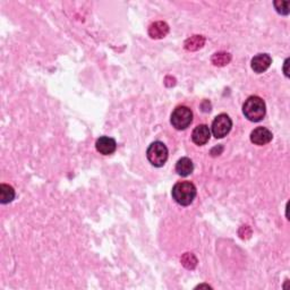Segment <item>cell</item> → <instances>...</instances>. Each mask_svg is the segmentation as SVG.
Returning a JSON list of instances; mask_svg holds the SVG:
<instances>
[{"mask_svg": "<svg viewBox=\"0 0 290 290\" xmlns=\"http://www.w3.org/2000/svg\"><path fill=\"white\" fill-rule=\"evenodd\" d=\"M197 194L196 187L194 184L191 182H180L175 185L172 187L171 195L179 205L182 207H188L193 203V201L195 200Z\"/></svg>", "mask_w": 290, "mask_h": 290, "instance_id": "2", "label": "cell"}, {"mask_svg": "<svg viewBox=\"0 0 290 290\" xmlns=\"http://www.w3.org/2000/svg\"><path fill=\"white\" fill-rule=\"evenodd\" d=\"M180 262L188 270H194L197 266V259L193 253H185L180 259Z\"/></svg>", "mask_w": 290, "mask_h": 290, "instance_id": "15", "label": "cell"}, {"mask_svg": "<svg viewBox=\"0 0 290 290\" xmlns=\"http://www.w3.org/2000/svg\"><path fill=\"white\" fill-rule=\"evenodd\" d=\"M272 133L266 127H258L251 133V141L256 145H266L272 141Z\"/></svg>", "mask_w": 290, "mask_h": 290, "instance_id": "8", "label": "cell"}, {"mask_svg": "<svg viewBox=\"0 0 290 290\" xmlns=\"http://www.w3.org/2000/svg\"><path fill=\"white\" fill-rule=\"evenodd\" d=\"M243 113L250 121L259 123V121L264 118V116L267 113L266 102L260 96L252 95L244 103Z\"/></svg>", "mask_w": 290, "mask_h": 290, "instance_id": "1", "label": "cell"}, {"mask_svg": "<svg viewBox=\"0 0 290 290\" xmlns=\"http://www.w3.org/2000/svg\"><path fill=\"white\" fill-rule=\"evenodd\" d=\"M288 65H289V58L285 60V65H284V71H285V75L286 76H289V71H288Z\"/></svg>", "mask_w": 290, "mask_h": 290, "instance_id": "17", "label": "cell"}, {"mask_svg": "<svg viewBox=\"0 0 290 290\" xmlns=\"http://www.w3.org/2000/svg\"><path fill=\"white\" fill-rule=\"evenodd\" d=\"M211 137V132L207 125H199L192 133V140L196 145H204Z\"/></svg>", "mask_w": 290, "mask_h": 290, "instance_id": "9", "label": "cell"}, {"mask_svg": "<svg viewBox=\"0 0 290 290\" xmlns=\"http://www.w3.org/2000/svg\"><path fill=\"white\" fill-rule=\"evenodd\" d=\"M194 171V163L190 158H182L176 163V172L182 177H187Z\"/></svg>", "mask_w": 290, "mask_h": 290, "instance_id": "11", "label": "cell"}, {"mask_svg": "<svg viewBox=\"0 0 290 290\" xmlns=\"http://www.w3.org/2000/svg\"><path fill=\"white\" fill-rule=\"evenodd\" d=\"M277 11L281 15H288L290 12V1H284V0H277L273 2Z\"/></svg>", "mask_w": 290, "mask_h": 290, "instance_id": "16", "label": "cell"}, {"mask_svg": "<svg viewBox=\"0 0 290 290\" xmlns=\"http://www.w3.org/2000/svg\"><path fill=\"white\" fill-rule=\"evenodd\" d=\"M15 199V191L9 185H0V203L7 204Z\"/></svg>", "mask_w": 290, "mask_h": 290, "instance_id": "13", "label": "cell"}, {"mask_svg": "<svg viewBox=\"0 0 290 290\" xmlns=\"http://www.w3.org/2000/svg\"><path fill=\"white\" fill-rule=\"evenodd\" d=\"M211 61L214 66H226L231 61V54L228 52H217L212 56Z\"/></svg>", "mask_w": 290, "mask_h": 290, "instance_id": "14", "label": "cell"}, {"mask_svg": "<svg viewBox=\"0 0 290 290\" xmlns=\"http://www.w3.org/2000/svg\"><path fill=\"white\" fill-rule=\"evenodd\" d=\"M169 25L166 22H155L153 24L150 25L149 27V35L152 37V39H163V37L168 35L169 33Z\"/></svg>", "mask_w": 290, "mask_h": 290, "instance_id": "10", "label": "cell"}, {"mask_svg": "<svg viewBox=\"0 0 290 290\" xmlns=\"http://www.w3.org/2000/svg\"><path fill=\"white\" fill-rule=\"evenodd\" d=\"M272 64V58L268 53H259L252 59L251 66L255 73L262 74L269 69V67Z\"/></svg>", "mask_w": 290, "mask_h": 290, "instance_id": "6", "label": "cell"}, {"mask_svg": "<svg viewBox=\"0 0 290 290\" xmlns=\"http://www.w3.org/2000/svg\"><path fill=\"white\" fill-rule=\"evenodd\" d=\"M95 148L99 153L103 155H110L116 151L117 143L111 137L101 136L95 142Z\"/></svg>", "mask_w": 290, "mask_h": 290, "instance_id": "7", "label": "cell"}, {"mask_svg": "<svg viewBox=\"0 0 290 290\" xmlns=\"http://www.w3.org/2000/svg\"><path fill=\"white\" fill-rule=\"evenodd\" d=\"M233 127V121L226 113H220L214 118L212 123V134L216 138H224L229 134Z\"/></svg>", "mask_w": 290, "mask_h": 290, "instance_id": "5", "label": "cell"}, {"mask_svg": "<svg viewBox=\"0 0 290 290\" xmlns=\"http://www.w3.org/2000/svg\"><path fill=\"white\" fill-rule=\"evenodd\" d=\"M205 44V37L203 35H193L185 41L184 47L187 51H197L203 48Z\"/></svg>", "mask_w": 290, "mask_h": 290, "instance_id": "12", "label": "cell"}, {"mask_svg": "<svg viewBox=\"0 0 290 290\" xmlns=\"http://www.w3.org/2000/svg\"><path fill=\"white\" fill-rule=\"evenodd\" d=\"M171 125L178 130L186 129L193 121V112L188 107H177L171 113Z\"/></svg>", "mask_w": 290, "mask_h": 290, "instance_id": "4", "label": "cell"}, {"mask_svg": "<svg viewBox=\"0 0 290 290\" xmlns=\"http://www.w3.org/2000/svg\"><path fill=\"white\" fill-rule=\"evenodd\" d=\"M146 157L152 166L158 168L163 167L168 160L167 146L162 142H153L146 151Z\"/></svg>", "mask_w": 290, "mask_h": 290, "instance_id": "3", "label": "cell"}]
</instances>
